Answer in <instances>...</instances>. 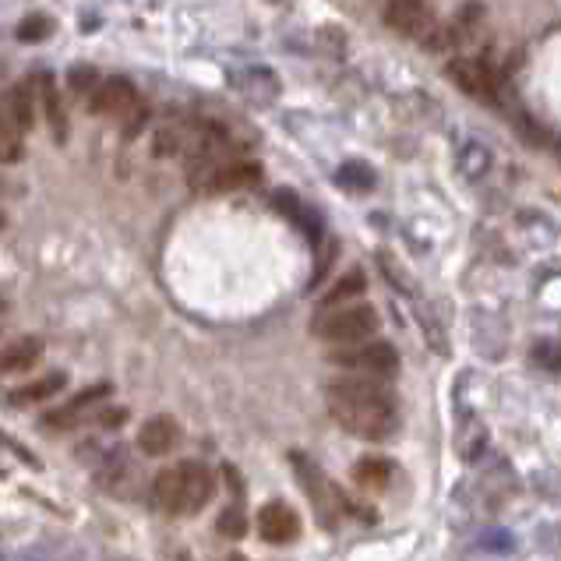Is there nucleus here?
Masks as SVG:
<instances>
[{
    "label": "nucleus",
    "mask_w": 561,
    "mask_h": 561,
    "mask_svg": "<svg viewBox=\"0 0 561 561\" xmlns=\"http://www.w3.org/2000/svg\"><path fill=\"white\" fill-rule=\"evenodd\" d=\"M339 184L350 187V191H371L374 173L367 170L364 163H346L343 170H339Z\"/></svg>",
    "instance_id": "5701e85b"
},
{
    "label": "nucleus",
    "mask_w": 561,
    "mask_h": 561,
    "mask_svg": "<svg viewBox=\"0 0 561 561\" xmlns=\"http://www.w3.org/2000/svg\"><path fill=\"white\" fill-rule=\"evenodd\" d=\"M187 142H191V128H184V124H163V128L156 131L152 149H156L159 159H173V156H184Z\"/></svg>",
    "instance_id": "aec40b11"
},
{
    "label": "nucleus",
    "mask_w": 561,
    "mask_h": 561,
    "mask_svg": "<svg viewBox=\"0 0 561 561\" xmlns=\"http://www.w3.org/2000/svg\"><path fill=\"white\" fill-rule=\"evenodd\" d=\"M396 477V470H392L389 459H360L357 470H353V480H357L360 487H367V491H382V487H389V480Z\"/></svg>",
    "instance_id": "6ab92c4d"
},
{
    "label": "nucleus",
    "mask_w": 561,
    "mask_h": 561,
    "mask_svg": "<svg viewBox=\"0 0 561 561\" xmlns=\"http://www.w3.org/2000/svg\"><path fill=\"white\" fill-rule=\"evenodd\" d=\"M385 25L399 36H424L431 29V11L424 0H389L385 8Z\"/></svg>",
    "instance_id": "9b49d317"
},
{
    "label": "nucleus",
    "mask_w": 561,
    "mask_h": 561,
    "mask_svg": "<svg viewBox=\"0 0 561 561\" xmlns=\"http://www.w3.org/2000/svg\"><path fill=\"white\" fill-rule=\"evenodd\" d=\"M106 396H110V385H106V382L92 385V389L78 392L75 399H68V403H64V406H57V410L46 413L43 424H46V427H53V431H68V427L82 424V417H89L92 406H99Z\"/></svg>",
    "instance_id": "6e6552de"
},
{
    "label": "nucleus",
    "mask_w": 561,
    "mask_h": 561,
    "mask_svg": "<svg viewBox=\"0 0 561 561\" xmlns=\"http://www.w3.org/2000/svg\"><path fill=\"white\" fill-rule=\"evenodd\" d=\"M50 32H53V22L46 15H32L18 25V39H25V43H36V39L50 36Z\"/></svg>",
    "instance_id": "393cba45"
},
{
    "label": "nucleus",
    "mask_w": 561,
    "mask_h": 561,
    "mask_svg": "<svg viewBox=\"0 0 561 561\" xmlns=\"http://www.w3.org/2000/svg\"><path fill=\"white\" fill-rule=\"evenodd\" d=\"M4 315H8V304H4V300H0V318H4Z\"/></svg>",
    "instance_id": "c756f323"
},
{
    "label": "nucleus",
    "mask_w": 561,
    "mask_h": 561,
    "mask_svg": "<svg viewBox=\"0 0 561 561\" xmlns=\"http://www.w3.org/2000/svg\"><path fill=\"white\" fill-rule=\"evenodd\" d=\"M244 530H247L244 509H240V505H230V509L219 516V533H223V537H244Z\"/></svg>",
    "instance_id": "a878e982"
},
{
    "label": "nucleus",
    "mask_w": 561,
    "mask_h": 561,
    "mask_svg": "<svg viewBox=\"0 0 561 561\" xmlns=\"http://www.w3.org/2000/svg\"><path fill=\"white\" fill-rule=\"evenodd\" d=\"M180 445V427L173 417H149L138 431V449L145 456H166Z\"/></svg>",
    "instance_id": "ddd939ff"
},
{
    "label": "nucleus",
    "mask_w": 561,
    "mask_h": 561,
    "mask_svg": "<svg viewBox=\"0 0 561 561\" xmlns=\"http://www.w3.org/2000/svg\"><path fill=\"white\" fill-rule=\"evenodd\" d=\"M124 420H128V410H103L99 413V424L103 427H120Z\"/></svg>",
    "instance_id": "cd10ccee"
},
{
    "label": "nucleus",
    "mask_w": 561,
    "mask_h": 561,
    "mask_svg": "<svg viewBox=\"0 0 561 561\" xmlns=\"http://www.w3.org/2000/svg\"><path fill=\"white\" fill-rule=\"evenodd\" d=\"M0 445H8V449H11V452H15V456H22V459H29V463H36V459H32V456H29V452H25V449H22V445H15V442H11L8 434H0Z\"/></svg>",
    "instance_id": "c85d7f7f"
},
{
    "label": "nucleus",
    "mask_w": 561,
    "mask_h": 561,
    "mask_svg": "<svg viewBox=\"0 0 561 561\" xmlns=\"http://www.w3.org/2000/svg\"><path fill=\"white\" fill-rule=\"evenodd\" d=\"M230 85L240 92V96L251 99V103H258V106L272 103V99L279 96V82H276V75H272L269 68H244V71H237V75L230 78Z\"/></svg>",
    "instance_id": "4468645a"
},
{
    "label": "nucleus",
    "mask_w": 561,
    "mask_h": 561,
    "mask_svg": "<svg viewBox=\"0 0 561 561\" xmlns=\"http://www.w3.org/2000/svg\"><path fill=\"white\" fill-rule=\"evenodd\" d=\"M32 85H36V99H39V106H43L53 138H57V142H68V106L60 99V89H57V82H53V75L50 71H39V75L32 78Z\"/></svg>",
    "instance_id": "9d476101"
},
{
    "label": "nucleus",
    "mask_w": 561,
    "mask_h": 561,
    "mask_svg": "<svg viewBox=\"0 0 561 561\" xmlns=\"http://www.w3.org/2000/svg\"><path fill=\"white\" fill-rule=\"evenodd\" d=\"M4 106H8L11 120H15L18 128L29 131L32 124H36V106H39V99H36V85H32V82H18V85H11V92H8V96H4Z\"/></svg>",
    "instance_id": "dca6fc26"
},
{
    "label": "nucleus",
    "mask_w": 561,
    "mask_h": 561,
    "mask_svg": "<svg viewBox=\"0 0 561 561\" xmlns=\"http://www.w3.org/2000/svg\"><path fill=\"white\" fill-rule=\"evenodd\" d=\"M332 364H339L350 374H371V378H392L399 371V353L382 339H367V343L339 346L332 353Z\"/></svg>",
    "instance_id": "39448f33"
},
{
    "label": "nucleus",
    "mask_w": 561,
    "mask_h": 561,
    "mask_svg": "<svg viewBox=\"0 0 561 561\" xmlns=\"http://www.w3.org/2000/svg\"><path fill=\"white\" fill-rule=\"evenodd\" d=\"M138 99H142V96H138V89L128 82V78L113 75V78H103V82H99V89L89 96V110L103 113V117H124V113H128Z\"/></svg>",
    "instance_id": "0eeeda50"
},
{
    "label": "nucleus",
    "mask_w": 561,
    "mask_h": 561,
    "mask_svg": "<svg viewBox=\"0 0 561 561\" xmlns=\"http://www.w3.org/2000/svg\"><path fill=\"white\" fill-rule=\"evenodd\" d=\"M449 78L452 85H459V89L466 92V96L473 99H484V103H498V92H494V78L487 75L484 64H477V60H452L449 64Z\"/></svg>",
    "instance_id": "f8f14e48"
},
{
    "label": "nucleus",
    "mask_w": 561,
    "mask_h": 561,
    "mask_svg": "<svg viewBox=\"0 0 561 561\" xmlns=\"http://www.w3.org/2000/svg\"><path fill=\"white\" fill-rule=\"evenodd\" d=\"M322 343L332 346H353V343H367L378 332V311L371 304H339V307H325L322 315L311 325Z\"/></svg>",
    "instance_id": "7ed1b4c3"
},
{
    "label": "nucleus",
    "mask_w": 561,
    "mask_h": 561,
    "mask_svg": "<svg viewBox=\"0 0 561 561\" xmlns=\"http://www.w3.org/2000/svg\"><path fill=\"white\" fill-rule=\"evenodd\" d=\"M255 526H258V537L269 540V544H293L300 537V516L286 502L262 505Z\"/></svg>",
    "instance_id": "423d86ee"
},
{
    "label": "nucleus",
    "mask_w": 561,
    "mask_h": 561,
    "mask_svg": "<svg viewBox=\"0 0 561 561\" xmlns=\"http://www.w3.org/2000/svg\"><path fill=\"white\" fill-rule=\"evenodd\" d=\"M212 494H216V477L198 459H180L152 480V505L163 516H195L212 502Z\"/></svg>",
    "instance_id": "f03ea898"
},
{
    "label": "nucleus",
    "mask_w": 561,
    "mask_h": 561,
    "mask_svg": "<svg viewBox=\"0 0 561 561\" xmlns=\"http://www.w3.org/2000/svg\"><path fill=\"white\" fill-rule=\"evenodd\" d=\"M329 413L346 434L364 438V442H385L399 431V406L385 378L371 374H343L332 378L329 389Z\"/></svg>",
    "instance_id": "f257e3e1"
},
{
    "label": "nucleus",
    "mask_w": 561,
    "mask_h": 561,
    "mask_svg": "<svg viewBox=\"0 0 561 561\" xmlns=\"http://www.w3.org/2000/svg\"><path fill=\"white\" fill-rule=\"evenodd\" d=\"M145 120H149V106H145L142 99H138V103L131 106V110L124 113V117H120V128H124V138H135L138 131L145 128Z\"/></svg>",
    "instance_id": "bb28decb"
},
{
    "label": "nucleus",
    "mask_w": 561,
    "mask_h": 561,
    "mask_svg": "<svg viewBox=\"0 0 561 561\" xmlns=\"http://www.w3.org/2000/svg\"><path fill=\"white\" fill-rule=\"evenodd\" d=\"M43 339L39 336H22V339H11V343L0 346V374H18V371H29V367L39 364L43 357Z\"/></svg>",
    "instance_id": "2eb2a0df"
},
{
    "label": "nucleus",
    "mask_w": 561,
    "mask_h": 561,
    "mask_svg": "<svg viewBox=\"0 0 561 561\" xmlns=\"http://www.w3.org/2000/svg\"><path fill=\"white\" fill-rule=\"evenodd\" d=\"M22 159V128H18L15 120H11L8 106L0 99V163L11 166Z\"/></svg>",
    "instance_id": "a211bd4d"
},
{
    "label": "nucleus",
    "mask_w": 561,
    "mask_h": 561,
    "mask_svg": "<svg viewBox=\"0 0 561 561\" xmlns=\"http://www.w3.org/2000/svg\"><path fill=\"white\" fill-rule=\"evenodd\" d=\"M258 180H262V170H258L255 163H223L198 184V191H209V195H230V191L258 187Z\"/></svg>",
    "instance_id": "1a4fd4ad"
},
{
    "label": "nucleus",
    "mask_w": 561,
    "mask_h": 561,
    "mask_svg": "<svg viewBox=\"0 0 561 561\" xmlns=\"http://www.w3.org/2000/svg\"><path fill=\"white\" fill-rule=\"evenodd\" d=\"M293 470H297V480H300V487H304L311 509H315L318 523H322L325 530H336L346 516V494L336 487V480H332L315 459H307L304 452H293Z\"/></svg>",
    "instance_id": "20e7f679"
},
{
    "label": "nucleus",
    "mask_w": 561,
    "mask_h": 561,
    "mask_svg": "<svg viewBox=\"0 0 561 561\" xmlns=\"http://www.w3.org/2000/svg\"><path fill=\"white\" fill-rule=\"evenodd\" d=\"M533 360H537L540 367H547V371L561 374V343H554V339H540V343L533 346Z\"/></svg>",
    "instance_id": "b1692460"
},
{
    "label": "nucleus",
    "mask_w": 561,
    "mask_h": 561,
    "mask_svg": "<svg viewBox=\"0 0 561 561\" xmlns=\"http://www.w3.org/2000/svg\"><path fill=\"white\" fill-rule=\"evenodd\" d=\"M64 385H68V374H64V371H50V374H43V378H36V382H29V385H22V389L11 392V406L43 403V399L57 396Z\"/></svg>",
    "instance_id": "f3484780"
},
{
    "label": "nucleus",
    "mask_w": 561,
    "mask_h": 561,
    "mask_svg": "<svg viewBox=\"0 0 561 561\" xmlns=\"http://www.w3.org/2000/svg\"><path fill=\"white\" fill-rule=\"evenodd\" d=\"M68 85H71V92H75V96H85V99H89L92 92L99 89L96 68H89V64H75V68L68 71Z\"/></svg>",
    "instance_id": "4be33fe9"
},
{
    "label": "nucleus",
    "mask_w": 561,
    "mask_h": 561,
    "mask_svg": "<svg viewBox=\"0 0 561 561\" xmlns=\"http://www.w3.org/2000/svg\"><path fill=\"white\" fill-rule=\"evenodd\" d=\"M364 290H367V279H364V272H360V269H350L343 279H339L336 286H332L329 293H325V300H322V304H325V307L353 304V300H360V297H364Z\"/></svg>",
    "instance_id": "412c9836"
}]
</instances>
